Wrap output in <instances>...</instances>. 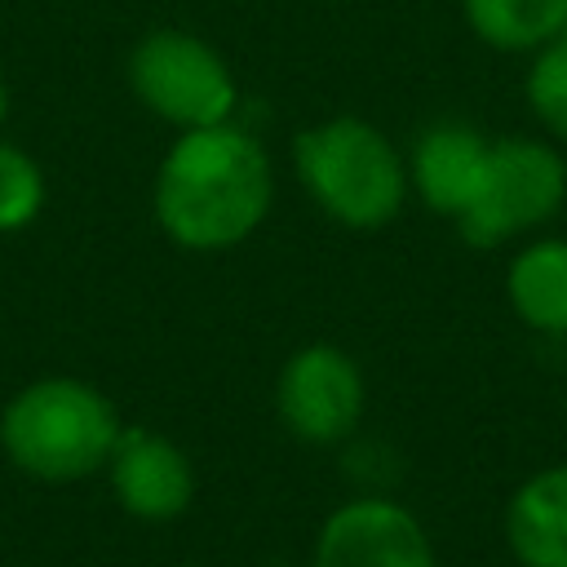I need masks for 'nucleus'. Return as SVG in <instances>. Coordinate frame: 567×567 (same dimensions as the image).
I'll return each instance as SVG.
<instances>
[{"instance_id": "obj_2", "label": "nucleus", "mask_w": 567, "mask_h": 567, "mask_svg": "<svg viewBox=\"0 0 567 567\" xmlns=\"http://www.w3.org/2000/svg\"><path fill=\"white\" fill-rule=\"evenodd\" d=\"M120 430L115 403L80 377H40L0 412V447L35 483H80L106 470Z\"/></svg>"}, {"instance_id": "obj_8", "label": "nucleus", "mask_w": 567, "mask_h": 567, "mask_svg": "<svg viewBox=\"0 0 567 567\" xmlns=\"http://www.w3.org/2000/svg\"><path fill=\"white\" fill-rule=\"evenodd\" d=\"M106 478L120 509L142 523H173L190 509V496H195V470L186 452L168 434L142 430V425L120 430L106 456Z\"/></svg>"}, {"instance_id": "obj_13", "label": "nucleus", "mask_w": 567, "mask_h": 567, "mask_svg": "<svg viewBox=\"0 0 567 567\" xmlns=\"http://www.w3.org/2000/svg\"><path fill=\"white\" fill-rule=\"evenodd\" d=\"M44 208V173L40 164L13 146L0 142V235L27 230Z\"/></svg>"}, {"instance_id": "obj_9", "label": "nucleus", "mask_w": 567, "mask_h": 567, "mask_svg": "<svg viewBox=\"0 0 567 567\" xmlns=\"http://www.w3.org/2000/svg\"><path fill=\"white\" fill-rule=\"evenodd\" d=\"M487 151L492 142H483L470 124H434L421 133L416 151H412V186L416 195L447 217H461L487 173Z\"/></svg>"}, {"instance_id": "obj_11", "label": "nucleus", "mask_w": 567, "mask_h": 567, "mask_svg": "<svg viewBox=\"0 0 567 567\" xmlns=\"http://www.w3.org/2000/svg\"><path fill=\"white\" fill-rule=\"evenodd\" d=\"M509 301L523 323L540 332H567V244L540 239L509 266Z\"/></svg>"}, {"instance_id": "obj_15", "label": "nucleus", "mask_w": 567, "mask_h": 567, "mask_svg": "<svg viewBox=\"0 0 567 567\" xmlns=\"http://www.w3.org/2000/svg\"><path fill=\"white\" fill-rule=\"evenodd\" d=\"M4 115H9V84H4V75H0V124H4Z\"/></svg>"}, {"instance_id": "obj_14", "label": "nucleus", "mask_w": 567, "mask_h": 567, "mask_svg": "<svg viewBox=\"0 0 567 567\" xmlns=\"http://www.w3.org/2000/svg\"><path fill=\"white\" fill-rule=\"evenodd\" d=\"M527 102H532V111H536L558 137H567V35L554 40V44H545L540 58L532 62Z\"/></svg>"}, {"instance_id": "obj_3", "label": "nucleus", "mask_w": 567, "mask_h": 567, "mask_svg": "<svg viewBox=\"0 0 567 567\" xmlns=\"http://www.w3.org/2000/svg\"><path fill=\"white\" fill-rule=\"evenodd\" d=\"M292 164L306 195L350 230L385 226L408 195V168L390 137L359 115H337L301 128Z\"/></svg>"}, {"instance_id": "obj_4", "label": "nucleus", "mask_w": 567, "mask_h": 567, "mask_svg": "<svg viewBox=\"0 0 567 567\" xmlns=\"http://www.w3.org/2000/svg\"><path fill=\"white\" fill-rule=\"evenodd\" d=\"M128 89L177 133L226 124L239 106V89L221 53L186 31H151L137 40L128 53Z\"/></svg>"}, {"instance_id": "obj_5", "label": "nucleus", "mask_w": 567, "mask_h": 567, "mask_svg": "<svg viewBox=\"0 0 567 567\" xmlns=\"http://www.w3.org/2000/svg\"><path fill=\"white\" fill-rule=\"evenodd\" d=\"M563 195H567L563 159L540 142L505 137V142H492L483 186L456 221L470 244L496 248V244L514 239L518 230L549 221L558 213Z\"/></svg>"}, {"instance_id": "obj_1", "label": "nucleus", "mask_w": 567, "mask_h": 567, "mask_svg": "<svg viewBox=\"0 0 567 567\" xmlns=\"http://www.w3.org/2000/svg\"><path fill=\"white\" fill-rule=\"evenodd\" d=\"M275 173L266 146L226 124L182 128L155 173V221L190 252L244 244L270 213Z\"/></svg>"}, {"instance_id": "obj_6", "label": "nucleus", "mask_w": 567, "mask_h": 567, "mask_svg": "<svg viewBox=\"0 0 567 567\" xmlns=\"http://www.w3.org/2000/svg\"><path fill=\"white\" fill-rule=\"evenodd\" d=\"M275 412L301 443H341L363 416V372L337 346H301L275 381Z\"/></svg>"}, {"instance_id": "obj_12", "label": "nucleus", "mask_w": 567, "mask_h": 567, "mask_svg": "<svg viewBox=\"0 0 567 567\" xmlns=\"http://www.w3.org/2000/svg\"><path fill=\"white\" fill-rule=\"evenodd\" d=\"M478 40L492 49H540L567 31V0H461Z\"/></svg>"}, {"instance_id": "obj_7", "label": "nucleus", "mask_w": 567, "mask_h": 567, "mask_svg": "<svg viewBox=\"0 0 567 567\" xmlns=\"http://www.w3.org/2000/svg\"><path fill=\"white\" fill-rule=\"evenodd\" d=\"M310 567H434V549L403 505L363 496L323 518Z\"/></svg>"}, {"instance_id": "obj_10", "label": "nucleus", "mask_w": 567, "mask_h": 567, "mask_svg": "<svg viewBox=\"0 0 567 567\" xmlns=\"http://www.w3.org/2000/svg\"><path fill=\"white\" fill-rule=\"evenodd\" d=\"M505 532L523 567H567V465L540 470L514 492Z\"/></svg>"}]
</instances>
